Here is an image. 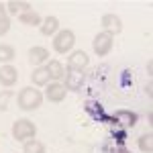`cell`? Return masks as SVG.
<instances>
[{
  "instance_id": "cell-4",
  "label": "cell",
  "mask_w": 153,
  "mask_h": 153,
  "mask_svg": "<svg viewBox=\"0 0 153 153\" xmlns=\"http://www.w3.org/2000/svg\"><path fill=\"white\" fill-rule=\"evenodd\" d=\"M112 43H114V37L102 31V33H98V35L92 39V49H94V53L98 55V57H104V55L110 53Z\"/></svg>"
},
{
  "instance_id": "cell-10",
  "label": "cell",
  "mask_w": 153,
  "mask_h": 153,
  "mask_svg": "<svg viewBox=\"0 0 153 153\" xmlns=\"http://www.w3.org/2000/svg\"><path fill=\"white\" fill-rule=\"evenodd\" d=\"M65 90L68 92H80L82 90V86H84V74H78V71H65Z\"/></svg>"
},
{
  "instance_id": "cell-3",
  "label": "cell",
  "mask_w": 153,
  "mask_h": 153,
  "mask_svg": "<svg viewBox=\"0 0 153 153\" xmlns=\"http://www.w3.org/2000/svg\"><path fill=\"white\" fill-rule=\"evenodd\" d=\"M74 45H76V35H74L71 29H61L53 37V49H55V53L65 55V53H70L71 49H74Z\"/></svg>"
},
{
  "instance_id": "cell-23",
  "label": "cell",
  "mask_w": 153,
  "mask_h": 153,
  "mask_svg": "<svg viewBox=\"0 0 153 153\" xmlns=\"http://www.w3.org/2000/svg\"><path fill=\"white\" fill-rule=\"evenodd\" d=\"M151 88H153V84H151V82H147V86H145V92H147V96H149V98H151V94H153Z\"/></svg>"
},
{
  "instance_id": "cell-20",
  "label": "cell",
  "mask_w": 153,
  "mask_h": 153,
  "mask_svg": "<svg viewBox=\"0 0 153 153\" xmlns=\"http://www.w3.org/2000/svg\"><path fill=\"white\" fill-rule=\"evenodd\" d=\"M14 98V92L12 90H2L0 92V112H6L8 110V102Z\"/></svg>"
},
{
  "instance_id": "cell-16",
  "label": "cell",
  "mask_w": 153,
  "mask_h": 153,
  "mask_svg": "<svg viewBox=\"0 0 153 153\" xmlns=\"http://www.w3.org/2000/svg\"><path fill=\"white\" fill-rule=\"evenodd\" d=\"M114 117H117V120H120L125 127H135V125H137V120H139L137 112H131V110H118Z\"/></svg>"
},
{
  "instance_id": "cell-15",
  "label": "cell",
  "mask_w": 153,
  "mask_h": 153,
  "mask_svg": "<svg viewBox=\"0 0 153 153\" xmlns=\"http://www.w3.org/2000/svg\"><path fill=\"white\" fill-rule=\"evenodd\" d=\"M19 23L27 25V27H41L43 19H41V14H39V12L29 10V12H23V14H19Z\"/></svg>"
},
{
  "instance_id": "cell-11",
  "label": "cell",
  "mask_w": 153,
  "mask_h": 153,
  "mask_svg": "<svg viewBox=\"0 0 153 153\" xmlns=\"http://www.w3.org/2000/svg\"><path fill=\"white\" fill-rule=\"evenodd\" d=\"M27 55H29V63H33L37 68H41L43 63L49 61V51L45 47H31Z\"/></svg>"
},
{
  "instance_id": "cell-17",
  "label": "cell",
  "mask_w": 153,
  "mask_h": 153,
  "mask_svg": "<svg viewBox=\"0 0 153 153\" xmlns=\"http://www.w3.org/2000/svg\"><path fill=\"white\" fill-rule=\"evenodd\" d=\"M14 57H16L14 47H12V45H8V43H0V63L8 65Z\"/></svg>"
},
{
  "instance_id": "cell-12",
  "label": "cell",
  "mask_w": 153,
  "mask_h": 153,
  "mask_svg": "<svg viewBox=\"0 0 153 153\" xmlns=\"http://www.w3.org/2000/svg\"><path fill=\"white\" fill-rule=\"evenodd\" d=\"M33 10V4L27 0H8L6 2V14H23Z\"/></svg>"
},
{
  "instance_id": "cell-8",
  "label": "cell",
  "mask_w": 153,
  "mask_h": 153,
  "mask_svg": "<svg viewBox=\"0 0 153 153\" xmlns=\"http://www.w3.org/2000/svg\"><path fill=\"white\" fill-rule=\"evenodd\" d=\"M19 82V70L14 68V65H2L0 68V86H4V88H12L14 84Z\"/></svg>"
},
{
  "instance_id": "cell-6",
  "label": "cell",
  "mask_w": 153,
  "mask_h": 153,
  "mask_svg": "<svg viewBox=\"0 0 153 153\" xmlns=\"http://www.w3.org/2000/svg\"><path fill=\"white\" fill-rule=\"evenodd\" d=\"M100 25H102V29H104V33L108 35H118L120 31H123V21H120V16L114 14V12H108V14H102V19H100Z\"/></svg>"
},
{
  "instance_id": "cell-1",
  "label": "cell",
  "mask_w": 153,
  "mask_h": 153,
  "mask_svg": "<svg viewBox=\"0 0 153 153\" xmlns=\"http://www.w3.org/2000/svg\"><path fill=\"white\" fill-rule=\"evenodd\" d=\"M43 98L45 96L41 94L37 88H23L19 96H16V102H19V108L21 110H27V112H33L39 106L43 104Z\"/></svg>"
},
{
  "instance_id": "cell-5",
  "label": "cell",
  "mask_w": 153,
  "mask_h": 153,
  "mask_svg": "<svg viewBox=\"0 0 153 153\" xmlns=\"http://www.w3.org/2000/svg\"><path fill=\"white\" fill-rule=\"evenodd\" d=\"M90 65V55L82 51V49H78V51H74L70 57H68V70L70 71H78V74H84V70Z\"/></svg>"
},
{
  "instance_id": "cell-24",
  "label": "cell",
  "mask_w": 153,
  "mask_h": 153,
  "mask_svg": "<svg viewBox=\"0 0 153 153\" xmlns=\"http://www.w3.org/2000/svg\"><path fill=\"white\" fill-rule=\"evenodd\" d=\"M4 16H6V4L0 2V19H4Z\"/></svg>"
},
{
  "instance_id": "cell-19",
  "label": "cell",
  "mask_w": 153,
  "mask_h": 153,
  "mask_svg": "<svg viewBox=\"0 0 153 153\" xmlns=\"http://www.w3.org/2000/svg\"><path fill=\"white\" fill-rule=\"evenodd\" d=\"M23 153H45V145L37 139H31V141L23 143Z\"/></svg>"
},
{
  "instance_id": "cell-18",
  "label": "cell",
  "mask_w": 153,
  "mask_h": 153,
  "mask_svg": "<svg viewBox=\"0 0 153 153\" xmlns=\"http://www.w3.org/2000/svg\"><path fill=\"white\" fill-rule=\"evenodd\" d=\"M137 147L141 153H153V135L151 133H143L137 139Z\"/></svg>"
},
{
  "instance_id": "cell-21",
  "label": "cell",
  "mask_w": 153,
  "mask_h": 153,
  "mask_svg": "<svg viewBox=\"0 0 153 153\" xmlns=\"http://www.w3.org/2000/svg\"><path fill=\"white\" fill-rule=\"evenodd\" d=\"M8 31H10V16L6 14L4 19H0V37H4Z\"/></svg>"
},
{
  "instance_id": "cell-13",
  "label": "cell",
  "mask_w": 153,
  "mask_h": 153,
  "mask_svg": "<svg viewBox=\"0 0 153 153\" xmlns=\"http://www.w3.org/2000/svg\"><path fill=\"white\" fill-rule=\"evenodd\" d=\"M41 35H45V37H51V35H55L59 31V19L57 16H47V19H43V23H41Z\"/></svg>"
},
{
  "instance_id": "cell-14",
  "label": "cell",
  "mask_w": 153,
  "mask_h": 153,
  "mask_svg": "<svg viewBox=\"0 0 153 153\" xmlns=\"http://www.w3.org/2000/svg\"><path fill=\"white\" fill-rule=\"evenodd\" d=\"M31 82L35 84V86H39V88H43V86H47L51 80H49V74L47 70L41 65V68H35V70L31 71Z\"/></svg>"
},
{
  "instance_id": "cell-9",
  "label": "cell",
  "mask_w": 153,
  "mask_h": 153,
  "mask_svg": "<svg viewBox=\"0 0 153 153\" xmlns=\"http://www.w3.org/2000/svg\"><path fill=\"white\" fill-rule=\"evenodd\" d=\"M45 70H47L51 82H61V80L65 78V68H63V63H61L59 59H49Z\"/></svg>"
},
{
  "instance_id": "cell-2",
  "label": "cell",
  "mask_w": 153,
  "mask_h": 153,
  "mask_svg": "<svg viewBox=\"0 0 153 153\" xmlns=\"http://www.w3.org/2000/svg\"><path fill=\"white\" fill-rule=\"evenodd\" d=\"M37 135V125L33 120H29V118H16L14 120V125H12V137H14V141H31V139H35Z\"/></svg>"
},
{
  "instance_id": "cell-22",
  "label": "cell",
  "mask_w": 153,
  "mask_h": 153,
  "mask_svg": "<svg viewBox=\"0 0 153 153\" xmlns=\"http://www.w3.org/2000/svg\"><path fill=\"white\" fill-rule=\"evenodd\" d=\"M110 153H131V151L127 149V147H123V145H120V147H114V149H112Z\"/></svg>"
},
{
  "instance_id": "cell-7",
  "label": "cell",
  "mask_w": 153,
  "mask_h": 153,
  "mask_svg": "<svg viewBox=\"0 0 153 153\" xmlns=\"http://www.w3.org/2000/svg\"><path fill=\"white\" fill-rule=\"evenodd\" d=\"M68 96V90L61 82H49L47 84V90H45V98L49 102H63Z\"/></svg>"
}]
</instances>
